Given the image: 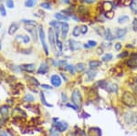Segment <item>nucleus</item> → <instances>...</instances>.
<instances>
[{"label": "nucleus", "mask_w": 137, "mask_h": 136, "mask_svg": "<svg viewBox=\"0 0 137 136\" xmlns=\"http://www.w3.org/2000/svg\"><path fill=\"white\" fill-rule=\"evenodd\" d=\"M40 99H41V101H42V103H43L45 106L52 107V104H49V103H48V102H47V100H46V99H45V95H44V93H42V92L40 93Z\"/></svg>", "instance_id": "26"}, {"label": "nucleus", "mask_w": 137, "mask_h": 136, "mask_svg": "<svg viewBox=\"0 0 137 136\" xmlns=\"http://www.w3.org/2000/svg\"><path fill=\"white\" fill-rule=\"evenodd\" d=\"M128 56V52H123V53H121V54L119 55L118 56V58H125V57H127Z\"/></svg>", "instance_id": "49"}, {"label": "nucleus", "mask_w": 137, "mask_h": 136, "mask_svg": "<svg viewBox=\"0 0 137 136\" xmlns=\"http://www.w3.org/2000/svg\"><path fill=\"white\" fill-rule=\"evenodd\" d=\"M22 39H23V42L25 44H27V43H29V41H30V38L29 36H22Z\"/></svg>", "instance_id": "42"}, {"label": "nucleus", "mask_w": 137, "mask_h": 136, "mask_svg": "<svg viewBox=\"0 0 137 136\" xmlns=\"http://www.w3.org/2000/svg\"><path fill=\"white\" fill-rule=\"evenodd\" d=\"M0 50H1V42H0Z\"/></svg>", "instance_id": "58"}, {"label": "nucleus", "mask_w": 137, "mask_h": 136, "mask_svg": "<svg viewBox=\"0 0 137 136\" xmlns=\"http://www.w3.org/2000/svg\"><path fill=\"white\" fill-rule=\"evenodd\" d=\"M88 45H89V47H96L97 46V42L94 40H89L88 41Z\"/></svg>", "instance_id": "44"}, {"label": "nucleus", "mask_w": 137, "mask_h": 136, "mask_svg": "<svg viewBox=\"0 0 137 136\" xmlns=\"http://www.w3.org/2000/svg\"><path fill=\"white\" fill-rule=\"evenodd\" d=\"M96 71H94L93 70H89V71H87V76H88V79H90V80H91V79H93L94 78L96 77Z\"/></svg>", "instance_id": "21"}, {"label": "nucleus", "mask_w": 137, "mask_h": 136, "mask_svg": "<svg viewBox=\"0 0 137 136\" xmlns=\"http://www.w3.org/2000/svg\"><path fill=\"white\" fill-rule=\"evenodd\" d=\"M24 100L27 102H31V101H34L35 98L33 97V95H31V94H27V95H25V97H24Z\"/></svg>", "instance_id": "29"}, {"label": "nucleus", "mask_w": 137, "mask_h": 136, "mask_svg": "<svg viewBox=\"0 0 137 136\" xmlns=\"http://www.w3.org/2000/svg\"><path fill=\"white\" fill-rule=\"evenodd\" d=\"M50 81H51V83H52V85L54 87H59L62 83L61 78L57 74H54L51 76V78H50Z\"/></svg>", "instance_id": "6"}, {"label": "nucleus", "mask_w": 137, "mask_h": 136, "mask_svg": "<svg viewBox=\"0 0 137 136\" xmlns=\"http://www.w3.org/2000/svg\"><path fill=\"white\" fill-rule=\"evenodd\" d=\"M55 128H56V130H57L58 132H65L67 129H68V125L66 123H61V122H59V123H55Z\"/></svg>", "instance_id": "8"}, {"label": "nucleus", "mask_w": 137, "mask_h": 136, "mask_svg": "<svg viewBox=\"0 0 137 136\" xmlns=\"http://www.w3.org/2000/svg\"><path fill=\"white\" fill-rule=\"evenodd\" d=\"M0 1H2V0H0Z\"/></svg>", "instance_id": "60"}, {"label": "nucleus", "mask_w": 137, "mask_h": 136, "mask_svg": "<svg viewBox=\"0 0 137 136\" xmlns=\"http://www.w3.org/2000/svg\"><path fill=\"white\" fill-rule=\"evenodd\" d=\"M56 42H57V44H56V45L59 47V50H61L62 49V47H63V46H62V42H61V41H59V39H58V40H56Z\"/></svg>", "instance_id": "47"}, {"label": "nucleus", "mask_w": 137, "mask_h": 136, "mask_svg": "<svg viewBox=\"0 0 137 136\" xmlns=\"http://www.w3.org/2000/svg\"><path fill=\"white\" fill-rule=\"evenodd\" d=\"M1 27H2V24H1V23H0V28H1Z\"/></svg>", "instance_id": "57"}, {"label": "nucleus", "mask_w": 137, "mask_h": 136, "mask_svg": "<svg viewBox=\"0 0 137 136\" xmlns=\"http://www.w3.org/2000/svg\"><path fill=\"white\" fill-rule=\"evenodd\" d=\"M6 5H7V7L10 9L14 8V7H15V4H14L13 0H6Z\"/></svg>", "instance_id": "34"}, {"label": "nucleus", "mask_w": 137, "mask_h": 136, "mask_svg": "<svg viewBox=\"0 0 137 136\" xmlns=\"http://www.w3.org/2000/svg\"><path fill=\"white\" fill-rule=\"evenodd\" d=\"M100 61H99V60H91V61L89 62V66L90 68L91 69V70H93V69H96L98 68L99 66H100Z\"/></svg>", "instance_id": "20"}, {"label": "nucleus", "mask_w": 137, "mask_h": 136, "mask_svg": "<svg viewBox=\"0 0 137 136\" xmlns=\"http://www.w3.org/2000/svg\"><path fill=\"white\" fill-rule=\"evenodd\" d=\"M50 25L53 26V27H59L61 26V23L57 22V21H51V22H50Z\"/></svg>", "instance_id": "43"}, {"label": "nucleus", "mask_w": 137, "mask_h": 136, "mask_svg": "<svg viewBox=\"0 0 137 136\" xmlns=\"http://www.w3.org/2000/svg\"><path fill=\"white\" fill-rule=\"evenodd\" d=\"M41 87H42V88H45V89H52V87L48 86V85H47V84H42Z\"/></svg>", "instance_id": "51"}, {"label": "nucleus", "mask_w": 137, "mask_h": 136, "mask_svg": "<svg viewBox=\"0 0 137 136\" xmlns=\"http://www.w3.org/2000/svg\"><path fill=\"white\" fill-rule=\"evenodd\" d=\"M132 28L134 31H137V18L133 19V22H132Z\"/></svg>", "instance_id": "46"}, {"label": "nucleus", "mask_w": 137, "mask_h": 136, "mask_svg": "<svg viewBox=\"0 0 137 136\" xmlns=\"http://www.w3.org/2000/svg\"><path fill=\"white\" fill-rule=\"evenodd\" d=\"M76 70L79 71V72H81L85 70V64L84 63H78L77 66H76Z\"/></svg>", "instance_id": "31"}, {"label": "nucleus", "mask_w": 137, "mask_h": 136, "mask_svg": "<svg viewBox=\"0 0 137 136\" xmlns=\"http://www.w3.org/2000/svg\"><path fill=\"white\" fill-rule=\"evenodd\" d=\"M122 100H123V104H125L128 107H134L137 103L136 97L134 94H132L130 91H125L123 93V97H122Z\"/></svg>", "instance_id": "1"}, {"label": "nucleus", "mask_w": 137, "mask_h": 136, "mask_svg": "<svg viewBox=\"0 0 137 136\" xmlns=\"http://www.w3.org/2000/svg\"><path fill=\"white\" fill-rule=\"evenodd\" d=\"M80 32H81V34L85 35L88 32V27H87L86 25H82L81 27H80Z\"/></svg>", "instance_id": "41"}, {"label": "nucleus", "mask_w": 137, "mask_h": 136, "mask_svg": "<svg viewBox=\"0 0 137 136\" xmlns=\"http://www.w3.org/2000/svg\"><path fill=\"white\" fill-rule=\"evenodd\" d=\"M37 1L36 0H26L25 6L27 7H33L36 5Z\"/></svg>", "instance_id": "24"}, {"label": "nucleus", "mask_w": 137, "mask_h": 136, "mask_svg": "<svg viewBox=\"0 0 137 136\" xmlns=\"http://www.w3.org/2000/svg\"><path fill=\"white\" fill-rule=\"evenodd\" d=\"M84 2H86V3H88V4H91V3H93L95 0H83Z\"/></svg>", "instance_id": "52"}, {"label": "nucleus", "mask_w": 137, "mask_h": 136, "mask_svg": "<svg viewBox=\"0 0 137 136\" xmlns=\"http://www.w3.org/2000/svg\"><path fill=\"white\" fill-rule=\"evenodd\" d=\"M107 88L108 90H109V91H111V92H116L117 90H118V87H117V85H115V84H112V85L108 86Z\"/></svg>", "instance_id": "32"}, {"label": "nucleus", "mask_w": 137, "mask_h": 136, "mask_svg": "<svg viewBox=\"0 0 137 136\" xmlns=\"http://www.w3.org/2000/svg\"><path fill=\"white\" fill-rule=\"evenodd\" d=\"M2 136H8V135H7V132H2Z\"/></svg>", "instance_id": "55"}, {"label": "nucleus", "mask_w": 137, "mask_h": 136, "mask_svg": "<svg viewBox=\"0 0 137 136\" xmlns=\"http://www.w3.org/2000/svg\"><path fill=\"white\" fill-rule=\"evenodd\" d=\"M132 0H122V3H123L124 6H130L132 4Z\"/></svg>", "instance_id": "45"}, {"label": "nucleus", "mask_w": 137, "mask_h": 136, "mask_svg": "<svg viewBox=\"0 0 137 136\" xmlns=\"http://www.w3.org/2000/svg\"><path fill=\"white\" fill-rule=\"evenodd\" d=\"M18 28H19V25H18V23H16V22L12 23L8 28V34L12 36V35H14L16 31H18Z\"/></svg>", "instance_id": "13"}, {"label": "nucleus", "mask_w": 137, "mask_h": 136, "mask_svg": "<svg viewBox=\"0 0 137 136\" xmlns=\"http://www.w3.org/2000/svg\"><path fill=\"white\" fill-rule=\"evenodd\" d=\"M105 16L108 18V19H112V18H113L114 16V12L112 11H108V12H105Z\"/></svg>", "instance_id": "38"}, {"label": "nucleus", "mask_w": 137, "mask_h": 136, "mask_svg": "<svg viewBox=\"0 0 137 136\" xmlns=\"http://www.w3.org/2000/svg\"><path fill=\"white\" fill-rule=\"evenodd\" d=\"M20 70H24V71H27V72H34L36 70V65L35 64H24V65H21Z\"/></svg>", "instance_id": "9"}, {"label": "nucleus", "mask_w": 137, "mask_h": 136, "mask_svg": "<svg viewBox=\"0 0 137 136\" xmlns=\"http://www.w3.org/2000/svg\"><path fill=\"white\" fill-rule=\"evenodd\" d=\"M61 34H62V39H66L67 34L68 32V25L67 23H61Z\"/></svg>", "instance_id": "14"}, {"label": "nucleus", "mask_w": 137, "mask_h": 136, "mask_svg": "<svg viewBox=\"0 0 137 136\" xmlns=\"http://www.w3.org/2000/svg\"><path fill=\"white\" fill-rule=\"evenodd\" d=\"M39 39H40L41 41V44H42V47H43V49L45 51L46 55L48 54V45L46 43V39H45V32L43 30V27H39Z\"/></svg>", "instance_id": "4"}, {"label": "nucleus", "mask_w": 137, "mask_h": 136, "mask_svg": "<svg viewBox=\"0 0 137 136\" xmlns=\"http://www.w3.org/2000/svg\"><path fill=\"white\" fill-rule=\"evenodd\" d=\"M40 7H43V8H45V9H51V6H50V4H49V3H48V2L41 3Z\"/></svg>", "instance_id": "39"}, {"label": "nucleus", "mask_w": 137, "mask_h": 136, "mask_svg": "<svg viewBox=\"0 0 137 136\" xmlns=\"http://www.w3.org/2000/svg\"><path fill=\"white\" fill-rule=\"evenodd\" d=\"M22 22L24 23V24H27V25L36 26V21L31 20V19H23Z\"/></svg>", "instance_id": "35"}, {"label": "nucleus", "mask_w": 137, "mask_h": 136, "mask_svg": "<svg viewBox=\"0 0 137 136\" xmlns=\"http://www.w3.org/2000/svg\"><path fill=\"white\" fill-rule=\"evenodd\" d=\"M81 33L80 32V27H74V29H73V32H72V35H73V37H79L80 36V34Z\"/></svg>", "instance_id": "28"}, {"label": "nucleus", "mask_w": 137, "mask_h": 136, "mask_svg": "<svg viewBox=\"0 0 137 136\" xmlns=\"http://www.w3.org/2000/svg\"><path fill=\"white\" fill-rule=\"evenodd\" d=\"M105 38H106V39H108V40H112V39H114V37L112 36V32H111V30L108 28V29H106V33H105Z\"/></svg>", "instance_id": "27"}, {"label": "nucleus", "mask_w": 137, "mask_h": 136, "mask_svg": "<svg viewBox=\"0 0 137 136\" xmlns=\"http://www.w3.org/2000/svg\"><path fill=\"white\" fill-rule=\"evenodd\" d=\"M48 71V66L46 62L40 64L39 70H38V74H46Z\"/></svg>", "instance_id": "12"}, {"label": "nucleus", "mask_w": 137, "mask_h": 136, "mask_svg": "<svg viewBox=\"0 0 137 136\" xmlns=\"http://www.w3.org/2000/svg\"><path fill=\"white\" fill-rule=\"evenodd\" d=\"M8 112H9L8 106H7V105H3V106L0 107V114L2 115V117L4 119L7 117V115H8Z\"/></svg>", "instance_id": "15"}, {"label": "nucleus", "mask_w": 137, "mask_h": 136, "mask_svg": "<svg viewBox=\"0 0 137 136\" xmlns=\"http://www.w3.org/2000/svg\"><path fill=\"white\" fill-rule=\"evenodd\" d=\"M27 79H29V81L31 82L32 84L36 85V86H39V81H38V80H37V79H35V78H33V77H27Z\"/></svg>", "instance_id": "36"}, {"label": "nucleus", "mask_w": 137, "mask_h": 136, "mask_svg": "<svg viewBox=\"0 0 137 136\" xmlns=\"http://www.w3.org/2000/svg\"><path fill=\"white\" fill-rule=\"evenodd\" d=\"M88 135L89 136H101V130L97 127L90 128L89 131H88Z\"/></svg>", "instance_id": "10"}, {"label": "nucleus", "mask_w": 137, "mask_h": 136, "mask_svg": "<svg viewBox=\"0 0 137 136\" xmlns=\"http://www.w3.org/2000/svg\"><path fill=\"white\" fill-rule=\"evenodd\" d=\"M48 40L51 48L55 49V46H56V36H55V32L53 28H48Z\"/></svg>", "instance_id": "5"}, {"label": "nucleus", "mask_w": 137, "mask_h": 136, "mask_svg": "<svg viewBox=\"0 0 137 136\" xmlns=\"http://www.w3.org/2000/svg\"><path fill=\"white\" fill-rule=\"evenodd\" d=\"M102 9L104 12L112 11V4L110 1H104L102 3Z\"/></svg>", "instance_id": "16"}, {"label": "nucleus", "mask_w": 137, "mask_h": 136, "mask_svg": "<svg viewBox=\"0 0 137 136\" xmlns=\"http://www.w3.org/2000/svg\"><path fill=\"white\" fill-rule=\"evenodd\" d=\"M68 46H70V48L71 49V51H75V50H78L80 48V43L73 40V39L68 40Z\"/></svg>", "instance_id": "11"}, {"label": "nucleus", "mask_w": 137, "mask_h": 136, "mask_svg": "<svg viewBox=\"0 0 137 136\" xmlns=\"http://www.w3.org/2000/svg\"><path fill=\"white\" fill-rule=\"evenodd\" d=\"M67 107H70V108H72L73 110H74V111H78V108L76 106H74V105H72V104H71V103H68V104H67Z\"/></svg>", "instance_id": "50"}, {"label": "nucleus", "mask_w": 137, "mask_h": 136, "mask_svg": "<svg viewBox=\"0 0 137 136\" xmlns=\"http://www.w3.org/2000/svg\"><path fill=\"white\" fill-rule=\"evenodd\" d=\"M112 59V55L110 54V53L105 54L104 56L102 57V60H103V61H109V60H111Z\"/></svg>", "instance_id": "37"}, {"label": "nucleus", "mask_w": 137, "mask_h": 136, "mask_svg": "<svg viewBox=\"0 0 137 136\" xmlns=\"http://www.w3.org/2000/svg\"><path fill=\"white\" fill-rule=\"evenodd\" d=\"M124 121L128 125H134L137 123V115L134 112H127L124 115Z\"/></svg>", "instance_id": "3"}, {"label": "nucleus", "mask_w": 137, "mask_h": 136, "mask_svg": "<svg viewBox=\"0 0 137 136\" xmlns=\"http://www.w3.org/2000/svg\"><path fill=\"white\" fill-rule=\"evenodd\" d=\"M62 100H63V101L67 100V97L65 96V94H62Z\"/></svg>", "instance_id": "54"}, {"label": "nucleus", "mask_w": 137, "mask_h": 136, "mask_svg": "<svg viewBox=\"0 0 137 136\" xmlns=\"http://www.w3.org/2000/svg\"><path fill=\"white\" fill-rule=\"evenodd\" d=\"M67 70H68L71 74H74L76 69H75V66H73V65H68V66H67Z\"/></svg>", "instance_id": "40"}, {"label": "nucleus", "mask_w": 137, "mask_h": 136, "mask_svg": "<svg viewBox=\"0 0 137 136\" xmlns=\"http://www.w3.org/2000/svg\"><path fill=\"white\" fill-rule=\"evenodd\" d=\"M130 7L133 13L137 14V0H132V4L130 5Z\"/></svg>", "instance_id": "22"}, {"label": "nucleus", "mask_w": 137, "mask_h": 136, "mask_svg": "<svg viewBox=\"0 0 137 136\" xmlns=\"http://www.w3.org/2000/svg\"><path fill=\"white\" fill-rule=\"evenodd\" d=\"M71 100H72L73 104L75 105L77 108H80L82 105V97L81 94H80V91L76 89L74 90L72 92V95H71Z\"/></svg>", "instance_id": "2"}, {"label": "nucleus", "mask_w": 137, "mask_h": 136, "mask_svg": "<svg viewBox=\"0 0 137 136\" xmlns=\"http://www.w3.org/2000/svg\"><path fill=\"white\" fill-rule=\"evenodd\" d=\"M136 92H137V89H136Z\"/></svg>", "instance_id": "59"}, {"label": "nucleus", "mask_w": 137, "mask_h": 136, "mask_svg": "<svg viewBox=\"0 0 137 136\" xmlns=\"http://www.w3.org/2000/svg\"><path fill=\"white\" fill-rule=\"evenodd\" d=\"M96 32L98 33L100 36L101 37H105V33H106V30L103 29V27H96Z\"/></svg>", "instance_id": "25"}, {"label": "nucleus", "mask_w": 137, "mask_h": 136, "mask_svg": "<svg viewBox=\"0 0 137 136\" xmlns=\"http://www.w3.org/2000/svg\"><path fill=\"white\" fill-rule=\"evenodd\" d=\"M55 18L57 19V20H62V21H68L70 19L68 16H67L66 15H63L62 13H56L54 15Z\"/></svg>", "instance_id": "18"}, {"label": "nucleus", "mask_w": 137, "mask_h": 136, "mask_svg": "<svg viewBox=\"0 0 137 136\" xmlns=\"http://www.w3.org/2000/svg\"><path fill=\"white\" fill-rule=\"evenodd\" d=\"M114 48H115V49L119 51V50L122 48V44L121 43H116L115 44V46H114Z\"/></svg>", "instance_id": "48"}, {"label": "nucleus", "mask_w": 137, "mask_h": 136, "mask_svg": "<svg viewBox=\"0 0 137 136\" xmlns=\"http://www.w3.org/2000/svg\"><path fill=\"white\" fill-rule=\"evenodd\" d=\"M126 63H127L128 67H130V68H136L137 67V57L130 59Z\"/></svg>", "instance_id": "19"}, {"label": "nucleus", "mask_w": 137, "mask_h": 136, "mask_svg": "<svg viewBox=\"0 0 137 136\" xmlns=\"http://www.w3.org/2000/svg\"><path fill=\"white\" fill-rule=\"evenodd\" d=\"M0 15L2 16H7V10H6V7H5L4 5H0Z\"/></svg>", "instance_id": "33"}, {"label": "nucleus", "mask_w": 137, "mask_h": 136, "mask_svg": "<svg viewBox=\"0 0 137 136\" xmlns=\"http://www.w3.org/2000/svg\"><path fill=\"white\" fill-rule=\"evenodd\" d=\"M0 136H2V132L1 131H0Z\"/></svg>", "instance_id": "56"}, {"label": "nucleus", "mask_w": 137, "mask_h": 136, "mask_svg": "<svg viewBox=\"0 0 137 136\" xmlns=\"http://www.w3.org/2000/svg\"><path fill=\"white\" fill-rule=\"evenodd\" d=\"M96 86L99 87V88H102V89H105L108 87V83L105 80H100V81H98L96 83Z\"/></svg>", "instance_id": "23"}, {"label": "nucleus", "mask_w": 137, "mask_h": 136, "mask_svg": "<svg viewBox=\"0 0 137 136\" xmlns=\"http://www.w3.org/2000/svg\"><path fill=\"white\" fill-rule=\"evenodd\" d=\"M126 33H127L126 28H118L116 30V32H115V35H116L117 39H122V38L125 36Z\"/></svg>", "instance_id": "17"}, {"label": "nucleus", "mask_w": 137, "mask_h": 136, "mask_svg": "<svg viewBox=\"0 0 137 136\" xmlns=\"http://www.w3.org/2000/svg\"><path fill=\"white\" fill-rule=\"evenodd\" d=\"M26 116L27 115H26L25 111H22L19 108H15L12 111V117H14V118H21V117L25 118Z\"/></svg>", "instance_id": "7"}, {"label": "nucleus", "mask_w": 137, "mask_h": 136, "mask_svg": "<svg viewBox=\"0 0 137 136\" xmlns=\"http://www.w3.org/2000/svg\"><path fill=\"white\" fill-rule=\"evenodd\" d=\"M128 20H129V16H121L120 18H118V22L120 23V24L127 22Z\"/></svg>", "instance_id": "30"}, {"label": "nucleus", "mask_w": 137, "mask_h": 136, "mask_svg": "<svg viewBox=\"0 0 137 136\" xmlns=\"http://www.w3.org/2000/svg\"><path fill=\"white\" fill-rule=\"evenodd\" d=\"M62 3H65V4H68L70 3V0H60Z\"/></svg>", "instance_id": "53"}]
</instances>
